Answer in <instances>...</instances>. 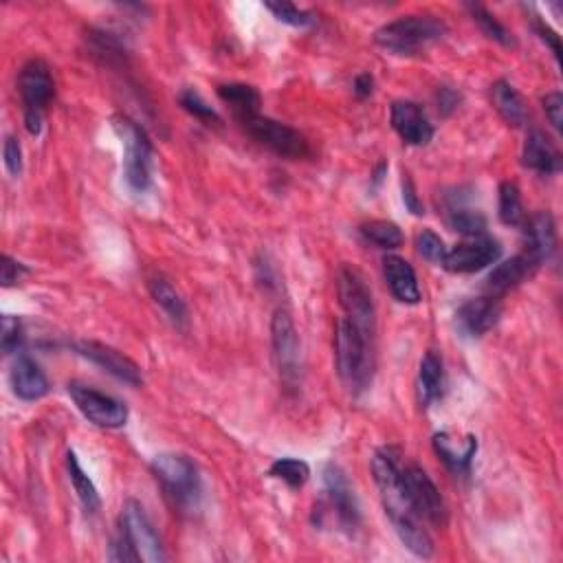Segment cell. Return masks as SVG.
<instances>
[{
	"mask_svg": "<svg viewBox=\"0 0 563 563\" xmlns=\"http://www.w3.org/2000/svg\"><path fill=\"white\" fill-rule=\"evenodd\" d=\"M335 359L346 388L355 396L366 392L374 377V335L341 317L335 333Z\"/></svg>",
	"mask_w": 563,
	"mask_h": 563,
	"instance_id": "1",
	"label": "cell"
},
{
	"mask_svg": "<svg viewBox=\"0 0 563 563\" xmlns=\"http://www.w3.org/2000/svg\"><path fill=\"white\" fill-rule=\"evenodd\" d=\"M447 36V25L436 16H401L383 25L374 40L381 49L394 55H416Z\"/></svg>",
	"mask_w": 563,
	"mask_h": 563,
	"instance_id": "2",
	"label": "cell"
},
{
	"mask_svg": "<svg viewBox=\"0 0 563 563\" xmlns=\"http://www.w3.org/2000/svg\"><path fill=\"white\" fill-rule=\"evenodd\" d=\"M113 130L124 146V181L135 194H143L152 185V141L148 139L137 121L130 117L117 115L113 117Z\"/></svg>",
	"mask_w": 563,
	"mask_h": 563,
	"instance_id": "3",
	"label": "cell"
},
{
	"mask_svg": "<svg viewBox=\"0 0 563 563\" xmlns=\"http://www.w3.org/2000/svg\"><path fill=\"white\" fill-rule=\"evenodd\" d=\"M152 473L168 498L181 509H196L203 498L201 473L194 462L181 454H161L152 460Z\"/></svg>",
	"mask_w": 563,
	"mask_h": 563,
	"instance_id": "4",
	"label": "cell"
},
{
	"mask_svg": "<svg viewBox=\"0 0 563 563\" xmlns=\"http://www.w3.org/2000/svg\"><path fill=\"white\" fill-rule=\"evenodd\" d=\"M326 517H335L344 531H357L361 524V511L357 495L350 487L346 473L337 465L324 469V500L315 506V524L322 526Z\"/></svg>",
	"mask_w": 563,
	"mask_h": 563,
	"instance_id": "5",
	"label": "cell"
},
{
	"mask_svg": "<svg viewBox=\"0 0 563 563\" xmlns=\"http://www.w3.org/2000/svg\"><path fill=\"white\" fill-rule=\"evenodd\" d=\"M18 93L25 106V126L29 135L38 137L44 124V110L51 104L55 84L47 62L29 60L18 75Z\"/></svg>",
	"mask_w": 563,
	"mask_h": 563,
	"instance_id": "6",
	"label": "cell"
},
{
	"mask_svg": "<svg viewBox=\"0 0 563 563\" xmlns=\"http://www.w3.org/2000/svg\"><path fill=\"white\" fill-rule=\"evenodd\" d=\"M240 124L253 139L260 143V146L269 148L271 152L278 154V157L297 161V159H306L308 154H311V148H308V141L302 132L282 124V121L262 117L258 113V115L240 119Z\"/></svg>",
	"mask_w": 563,
	"mask_h": 563,
	"instance_id": "7",
	"label": "cell"
},
{
	"mask_svg": "<svg viewBox=\"0 0 563 563\" xmlns=\"http://www.w3.org/2000/svg\"><path fill=\"white\" fill-rule=\"evenodd\" d=\"M337 295L346 319L366 333L377 335V311L366 278L355 267H341L337 273Z\"/></svg>",
	"mask_w": 563,
	"mask_h": 563,
	"instance_id": "8",
	"label": "cell"
},
{
	"mask_svg": "<svg viewBox=\"0 0 563 563\" xmlns=\"http://www.w3.org/2000/svg\"><path fill=\"white\" fill-rule=\"evenodd\" d=\"M403 491L418 520H423L438 528L447 524V504L434 484V480L427 476L425 469L416 467V465L405 467L403 469Z\"/></svg>",
	"mask_w": 563,
	"mask_h": 563,
	"instance_id": "9",
	"label": "cell"
},
{
	"mask_svg": "<svg viewBox=\"0 0 563 563\" xmlns=\"http://www.w3.org/2000/svg\"><path fill=\"white\" fill-rule=\"evenodd\" d=\"M119 531L126 535L130 546L137 550L141 561L161 563L168 559L157 528H154L148 513L143 511V506L139 502L128 500L124 504V509H121V517H119Z\"/></svg>",
	"mask_w": 563,
	"mask_h": 563,
	"instance_id": "10",
	"label": "cell"
},
{
	"mask_svg": "<svg viewBox=\"0 0 563 563\" xmlns=\"http://www.w3.org/2000/svg\"><path fill=\"white\" fill-rule=\"evenodd\" d=\"M271 344L273 359L278 366L280 377L286 385H295L300 381V337L293 324L291 313L286 308H278L271 319Z\"/></svg>",
	"mask_w": 563,
	"mask_h": 563,
	"instance_id": "11",
	"label": "cell"
},
{
	"mask_svg": "<svg viewBox=\"0 0 563 563\" xmlns=\"http://www.w3.org/2000/svg\"><path fill=\"white\" fill-rule=\"evenodd\" d=\"M69 394L77 410L93 425L104 429H119L128 421V407L115 396H108L82 383H69Z\"/></svg>",
	"mask_w": 563,
	"mask_h": 563,
	"instance_id": "12",
	"label": "cell"
},
{
	"mask_svg": "<svg viewBox=\"0 0 563 563\" xmlns=\"http://www.w3.org/2000/svg\"><path fill=\"white\" fill-rule=\"evenodd\" d=\"M500 256L502 247L498 240L489 236H478L447 251L443 267L451 273H476L491 267V264L500 260Z\"/></svg>",
	"mask_w": 563,
	"mask_h": 563,
	"instance_id": "13",
	"label": "cell"
},
{
	"mask_svg": "<svg viewBox=\"0 0 563 563\" xmlns=\"http://www.w3.org/2000/svg\"><path fill=\"white\" fill-rule=\"evenodd\" d=\"M73 348L77 355H82L84 359L95 363L97 368H102L117 381L128 383V385H132V388L141 385L143 377H141L139 366L132 359H128L124 352H119L106 344H99V341H77Z\"/></svg>",
	"mask_w": 563,
	"mask_h": 563,
	"instance_id": "14",
	"label": "cell"
},
{
	"mask_svg": "<svg viewBox=\"0 0 563 563\" xmlns=\"http://www.w3.org/2000/svg\"><path fill=\"white\" fill-rule=\"evenodd\" d=\"M390 121L396 135L403 139L407 146H427L434 139V126L421 104L410 102V99H399L390 108Z\"/></svg>",
	"mask_w": 563,
	"mask_h": 563,
	"instance_id": "15",
	"label": "cell"
},
{
	"mask_svg": "<svg viewBox=\"0 0 563 563\" xmlns=\"http://www.w3.org/2000/svg\"><path fill=\"white\" fill-rule=\"evenodd\" d=\"M502 317L500 297L484 295L465 302L456 313V324L467 337H482L498 326Z\"/></svg>",
	"mask_w": 563,
	"mask_h": 563,
	"instance_id": "16",
	"label": "cell"
},
{
	"mask_svg": "<svg viewBox=\"0 0 563 563\" xmlns=\"http://www.w3.org/2000/svg\"><path fill=\"white\" fill-rule=\"evenodd\" d=\"M557 249V227L550 212H537L524 220V253H528L539 267L553 256Z\"/></svg>",
	"mask_w": 563,
	"mask_h": 563,
	"instance_id": "17",
	"label": "cell"
},
{
	"mask_svg": "<svg viewBox=\"0 0 563 563\" xmlns=\"http://www.w3.org/2000/svg\"><path fill=\"white\" fill-rule=\"evenodd\" d=\"M434 451L454 473H469L471 462L478 454V438L473 434L456 436L451 432H440L434 436Z\"/></svg>",
	"mask_w": 563,
	"mask_h": 563,
	"instance_id": "18",
	"label": "cell"
},
{
	"mask_svg": "<svg viewBox=\"0 0 563 563\" xmlns=\"http://www.w3.org/2000/svg\"><path fill=\"white\" fill-rule=\"evenodd\" d=\"M11 390L22 401H40L49 394V379L36 361L27 355H18L9 372Z\"/></svg>",
	"mask_w": 563,
	"mask_h": 563,
	"instance_id": "19",
	"label": "cell"
},
{
	"mask_svg": "<svg viewBox=\"0 0 563 563\" xmlns=\"http://www.w3.org/2000/svg\"><path fill=\"white\" fill-rule=\"evenodd\" d=\"M383 273L385 280H388L390 291L394 295V300H399L401 304L416 306L421 302V286H418L416 271L410 262L401 256H388L383 260Z\"/></svg>",
	"mask_w": 563,
	"mask_h": 563,
	"instance_id": "20",
	"label": "cell"
},
{
	"mask_svg": "<svg viewBox=\"0 0 563 563\" xmlns=\"http://www.w3.org/2000/svg\"><path fill=\"white\" fill-rule=\"evenodd\" d=\"M539 269V264L528 256V253H517L515 258L506 260L498 264L487 278V286L493 297H502L509 291H513L515 286H520L524 280L531 278V275Z\"/></svg>",
	"mask_w": 563,
	"mask_h": 563,
	"instance_id": "21",
	"label": "cell"
},
{
	"mask_svg": "<svg viewBox=\"0 0 563 563\" xmlns=\"http://www.w3.org/2000/svg\"><path fill=\"white\" fill-rule=\"evenodd\" d=\"M522 163L539 174H557L561 170V154L542 130H533L526 137Z\"/></svg>",
	"mask_w": 563,
	"mask_h": 563,
	"instance_id": "22",
	"label": "cell"
},
{
	"mask_svg": "<svg viewBox=\"0 0 563 563\" xmlns=\"http://www.w3.org/2000/svg\"><path fill=\"white\" fill-rule=\"evenodd\" d=\"M445 366L434 350H429L421 361V370H418V403L423 407H432L434 403L443 401L445 396Z\"/></svg>",
	"mask_w": 563,
	"mask_h": 563,
	"instance_id": "23",
	"label": "cell"
},
{
	"mask_svg": "<svg viewBox=\"0 0 563 563\" xmlns=\"http://www.w3.org/2000/svg\"><path fill=\"white\" fill-rule=\"evenodd\" d=\"M148 291L152 295V300L157 302L161 311L170 317V322L176 328H185L190 322V311H187V304L181 297V293L174 289V286L161 278V275H154L148 280Z\"/></svg>",
	"mask_w": 563,
	"mask_h": 563,
	"instance_id": "24",
	"label": "cell"
},
{
	"mask_svg": "<svg viewBox=\"0 0 563 563\" xmlns=\"http://www.w3.org/2000/svg\"><path fill=\"white\" fill-rule=\"evenodd\" d=\"M491 99H493L495 110H498L502 119L509 126L522 128L528 121V108L524 104L522 95L517 93V88L511 82H506V80L495 82L491 86Z\"/></svg>",
	"mask_w": 563,
	"mask_h": 563,
	"instance_id": "25",
	"label": "cell"
},
{
	"mask_svg": "<svg viewBox=\"0 0 563 563\" xmlns=\"http://www.w3.org/2000/svg\"><path fill=\"white\" fill-rule=\"evenodd\" d=\"M218 97L234 110L236 119H245L251 115L260 113L262 97L258 93V88H253L249 84H220L218 86Z\"/></svg>",
	"mask_w": 563,
	"mask_h": 563,
	"instance_id": "26",
	"label": "cell"
},
{
	"mask_svg": "<svg viewBox=\"0 0 563 563\" xmlns=\"http://www.w3.org/2000/svg\"><path fill=\"white\" fill-rule=\"evenodd\" d=\"M447 225L458 231V234L467 238H478L484 236L487 231V218H484L476 209H469L458 201V196H451L449 207H447Z\"/></svg>",
	"mask_w": 563,
	"mask_h": 563,
	"instance_id": "27",
	"label": "cell"
},
{
	"mask_svg": "<svg viewBox=\"0 0 563 563\" xmlns=\"http://www.w3.org/2000/svg\"><path fill=\"white\" fill-rule=\"evenodd\" d=\"M66 471H69L71 484H73V489L77 493V498H80V502L84 506V511L86 513H97L99 506H102V498H99L97 487L93 484V480L86 476V471L82 469L80 460H77L73 451L66 454Z\"/></svg>",
	"mask_w": 563,
	"mask_h": 563,
	"instance_id": "28",
	"label": "cell"
},
{
	"mask_svg": "<svg viewBox=\"0 0 563 563\" xmlns=\"http://www.w3.org/2000/svg\"><path fill=\"white\" fill-rule=\"evenodd\" d=\"M361 236L379 249H399L403 245V231L390 220H370L361 225Z\"/></svg>",
	"mask_w": 563,
	"mask_h": 563,
	"instance_id": "29",
	"label": "cell"
},
{
	"mask_svg": "<svg viewBox=\"0 0 563 563\" xmlns=\"http://www.w3.org/2000/svg\"><path fill=\"white\" fill-rule=\"evenodd\" d=\"M498 209H500V212H498L500 220L504 225H509V227H522L524 225L526 214H524L520 190H517L515 183L506 181V183L500 185Z\"/></svg>",
	"mask_w": 563,
	"mask_h": 563,
	"instance_id": "30",
	"label": "cell"
},
{
	"mask_svg": "<svg viewBox=\"0 0 563 563\" xmlns=\"http://www.w3.org/2000/svg\"><path fill=\"white\" fill-rule=\"evenodd\" d=\"M269 476L289 484L291 489H302L308 478H311V467L297 458H278L269 467Z\"/></svg>",
	"mask_w": 563,
	"mask_h": 563,
	"instance_id": "31",
	"label": "cell"
},
{
	"mask_svg": "<svg viewBox=\"0 0 563 563\" xmlns=\"http://www.w3.org/2000/svg\"><path fill=\"white\" fill-rule=\"evenodd\" d=\"M467 9H469L471 18L476 20L478 25H480V29L484 31V36H489L491 40L500 42L502 47H513L515 40L511 36V31L506 29L502 22L491 14V11H487V9L480 7V5H467Z\"/></svg>",
	"mask_w": 563,
	"mask_h": 563,
	"instance_id": "32",
	"label": "cell"
},
{
	"mask_svg": "<svg viewBox=\"0 0 563 563\" xmlns=\"http://www.w3.org/2000/svg\"><path fill=\"white\" fill-rule=\"evenodd\" d=\"M179 102L183 106V110H187L192 117H196L198 121H203L207 126H218L220 124V117L216 110L209 106L203 95L194 91V88H185V91L179 95Z\"/></svg>",
	"mask_w": 563,
	"mask_h": 563,
	"instance_id": "33",
	"label": "cell"
},
{
	"mask_svg": "<svg viewBox=\"0 0 563 563\" xmlns=\"http://www.w3.org/2000/svg\"><path fill=\"white\" fill-rule=\"evenodd\" d=\"M264 7H267L280 22H284V25L311 27L315 22L313 11L302 9V7H297L293 3H286V0H282V3H264Z\"/></svg>",
	"mask_w": 563,
	"mask_h": 563,
	"instance_id": "34",
	"label": "cell"
},
{
	"mask_svg": "<svg viewBox=\"0 0 563 563\" xmlns=\"http://www.w3.org/2000/svg\"><path fill=\"white\" fill-rule=\"evenodd\" d=\"M416 251L421 253V258H425L427 262H434V264H443V260L447 256V247H445L443 238H440L432 229H423L421 234L416 236Z\"/></svg>",
	"mask_w": 563,
	"mask_h": 563,
	"instance_id": "35",
	"label": "cell"
},
{
	"mask_svg": "<svg viewBox=\"0 0 563 563\" xmlns=\"http://www.w3.org/2000/svg\"><path fill=\"white\" fill-rule=\"evenodd\" d=\"M22 341H25V330H22L20 319L5 315L3 326H0V346H3L5 355H14V352H20Z\"/></svg>",
	"mask_w": 563,
	"mask_h": 563,
	"instance_id": "36",
	"label": "cell"
},
{
	"mask_svg": "<svg viewBox=\"0 0 563 563\" xmlns=\"http://www.w3.org/2000/svg\"><path fill=\"white\" fill-rule=\"evenodd\" d=\"M108 559L110 561H141L139 555H137V550L130 546L126 535L121 531H117V535L113 537V542H110Z\"/></svg>",
	"mask_w": 563,
	"mask_h": 563,
	"instance_id": "37",
	"label": "cell"
},
{
	"mask_svg": "<svg viewBox=\"0 0 563 563\" xmlns=\"http://www.w3.org/2000/svg\"><path fill=\"white\" fill-rule=\"evenodd\" d=\"M25 273H29V269L22 262L11 256L0 258V282H3V286H14Z\"/></svg>",
	"mask_w": 563,
	"mask_h": 563,
	"instance_id": "38",
	"label": "cell"
},
{
	"mask_svg": "<svg viewBox=\"0 0 563 563\" xmlns=\"http://www.w3.org/2000/svg\"><path fill=\"white\" fill-rule=\"evenodd\" d=\"M5 168L9 170L11 176H20L22 172V150H20V143L16 137H7L5 139Z\"/></svg>",
	"mask_w": 563,
	"mask_h": 563,
	"instance_id": "39",
	"label": "cell"
},
{
	"mask_svg": "<svg viewBox=\"0 0 563 563\" xmlns=\"http://www.w3.org/2000/svg\"><path fill=\"white\" fill-rule=\"evenodd\" d=\"M544 110H546V117L550 119V124L557 132H561V124H563V97L561 93H548L544 97Z\"/></svg>",
	"mask_w": 563,
	"mask_h": 563,
	"instance_id": "40",
	"label": "cell"
},
{
	"mask_svg": "<svg viewBox=\"0 0 563 563\" xmlns=\"http://www.w3.org/2000/svg\"><path fill=\"white\" fill-rule=\"evenodd\" d=\"M460 93L456 88L451 86H440L438 88V95H436V102H438V110L443 113L445 117H449L454 110L460 106Z\"/></svg>",
	"mask_w": 563,
	"mask_h": 563,
	"instance_id": "41",
	"label": "cell"
},
{
	"mask_svg": "<svg viewBox=\"0 0 563 563\" xmlns=\"http://www.w3.org/2000/svg\"><path fill=\"white\" fill-rule=\"evenodd\" d=\"M403 203H405L407 209H410V214H414V216H423L425 214L421 198H418L416 187H414L412 179L407 174H403Z\"/></svg>",
	"mask_w": 563,
	"mask_h": 563,
	"instance_id": "42",
	"label": "cell"
},
{
	"mask_svg": "<svg viewBox=\"0 0 563 563\" xmlns=\"http://www.w3.org/2000/svg\"><path fill=\"white\" fill-rule=\"evenodd\" d=\"M535 29H537L539 36H542V40L548 44V47L553 49L555 58H557V62H559V60H561V42H559V36H557V33H555L553 29H550L544 20H537Z\"/></svg>",
	"mask_w": 563,
	"mask_h": 563,
	"instance_id": "43",
	"label": "cell"
},
{
	"mask_svg": "<svg viewBox=\"0 0 563 563\" xmlns=\"http://www.w3.org/2000/svg\"><path fill=\"white\" fill-rule=\"evenodd\" d=\"M352 91H355L359 99L370 97L374 91V77L370 73H359L355 77V84H352Z\"/></svg>",
	"mask_w": 563,
	"mask_h": 563,
	"instance_id": "44",
	"label": "cell"
},
{
	"mask_svg": "<svg viewBox=\"0 0 563 563\" xmlns=\"http://www.w3.org/2000/svg\"><path fill=\"white\" fill-rule=\"evenodd\" d=\"M385 172H388V163L381 161V163L377 165V170H374V174H372V183H374V187L383 183V174H385Z\"/></svg>",
	"mask_w": 563,
	"mask_h": 563,
	"instance_id": "45",
	"label": "cell"
}]
</instances>
